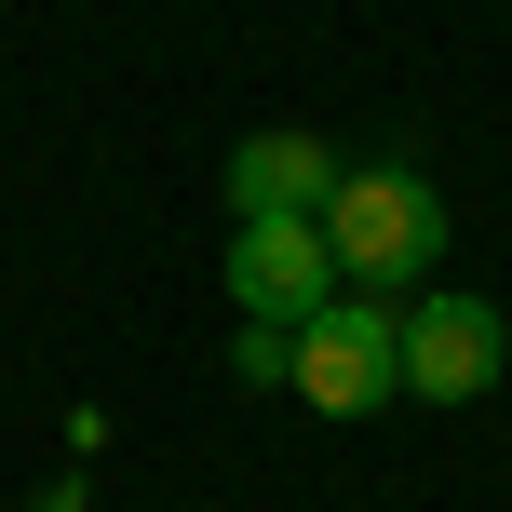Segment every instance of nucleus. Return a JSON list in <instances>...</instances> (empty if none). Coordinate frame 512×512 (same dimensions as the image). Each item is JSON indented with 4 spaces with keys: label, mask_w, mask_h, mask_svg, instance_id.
<instances>
[{
    "label": "nucleus",
    "mask_w": 512,
    "mask_h": 512,
    "mask_svg": "<svg viewBox=\"0 0 512 512\" xmlns=\"http://www.w3.org/2000/svg\"><path fill=\"white\" fill-rule=\"evenodd\" d=\"M324 243H337V283H351V297H405L445 256V189L405 176V162H364V176H337Z\"/></svg>",
    "instance_id": "obj_1"
},
{
    "label": "nucleus",
    "mask_w": 512,
    "mask_h": 512,
    "mask_svg": "<svg viewBox=\"0 0 512 512\" xmlns=\"http://www.w3.org/2000/svg\"><path fill=\"white\" fill-rule=\"evenodd\" d=\"M297 405L310 418H378L405 405V310L391 297H324L297 324Z\"/></svg>",
    "instance_id": "obj_2"
},
{
    "label": "nucleus",
    "mask_w": 512,
    "mask_h": 512,
    "mask_svg": "<svg viewBox=\"0 0 512 512\" xmlns=\"http://www.w3.org/2000/svg\"><path fill=\"white\" fill-rule=\"evenodd\" d=\"M230 297H243V324H283V337H297L310 310L337 297L324 216H230Z\"/></svg>",
    "instance_id": "obj_3"
},
{
    "label": "nucleus",
    "mask_w": 512,
    "mask_h": 512,
    "mask_svg": "<svg viewBox=\"0 0 512 512\" xmlns=\"http://www.w3.org/2000/svg\"><path fill=\"white\" fill-rule=\"evenodd\" d=\"M512 378V324L486 297H418L405 310V405H486Z\"/></svg>",
    "instance_id": "obj_4"
},
{
    "label": "nucleus",
    "mask_w": 512,
    "mask_h": 512,
    "mask_svg": "<svg viewBox=\"0 0 512 512\" xmlns=\"http://www.w3.org/2000/svg\"><path fill=\"white\" fill-rule=\"evenodd\" d=\"M337 176H351V162L324 149V135H243L230 149V216H324L337 203Z\"/></svg>",
    "instance_id": "obj_5"
},
{
    "label": "nucleus",
    "mask_w": 512,
    "mask_h": 512,
    "mask_svg": "<svg viewBox=\"0 0 512 512\" xmlns=\"http://www.w3.org/2000/svg\"><path fill=\"white\" fill-rule=\"evenodd\" d=\"M230 364H243V378H270V391H297V337H283V324H243Z\"/></svg>",
    "instance_id": "obj_6"
}]
</instances>
